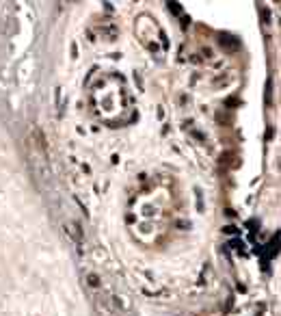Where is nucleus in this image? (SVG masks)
Listing matches in <instances>:
<instances>
[{"label":"nucleus","instance_id":"1","mask_svg":"<svg viewBox=\"0 0 281 316\" xmlns=\"http://www.w3.org/2000/svg\"><path fill=\"white\" fill-rule=\"evenodd\" d=\"M65 232L69 234V238H71V240H76V242L82 240V230H80V225H78V223L67 221V223H65Z\"/></svg>","mask_w":281,"mask_h":316},{"label":"nucleus","instance_id":"2","mask_svg":"<svg viewBox=\"0 0 281 316\" xmlns=\"http://www.w3.org/2000/svg\"><path fill=\"white\" fill-rule=\"evenodd\" d=\"M89 284H91V286L95 288V286H99V279H97L95 275H89Z\"/></svg>","mask_w":281,"mask_h":316}]
</instances>
